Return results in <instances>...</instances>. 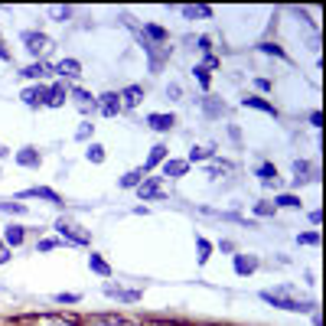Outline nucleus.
<instances>
[{
	"instance_id": "nucleus-1",
	"label": "nucleus",
	"mask_w": 326,
	"mask_h": 326,
	"mask_svg": "<svg viewBox=\"0 0 326 326\" xmlns=\"http://www.w3.org/2000/svg\"><path fill=\"white\" fill-rule=\"evenodd\" d=\"M261 300H264V303H271V307H280V310H294V313H310V310H313V300L294 297V287L261 290Z\"/></svg>"
},
{
	"instance_id": "nucleus-2",
	"label": "nucleus",
	"mask_w": 326,
	"mask_h": 326,
	"mask_svg": "<svg viewBox=\"0 0 326 326\" xmlns=\"http://www.w3.org/2000/svg\"><path fill=\"white\" fill-rule=\"evenodd\" d=\"M23 43H26V49H30L33 55H43V53H49V36L46 33H23Z\"/></svg>"
},
{
	"instance_id": "nucleus-3",
	"label": "nucleus",
	"mask_w": 326,
	"mask_h": 326,
	"mask_svg": "<svg viewBox=\"0 0 326 326\" xmlns=\"http://www.w3.org/2000/svg\"><path fill=\"white\" fill-rule=\"evenodd\" d=\"M46 95H49L46 85H30L20 98H23V105H30V108H43V105H46Z\"/></svg>"
},
{
	"instance_id": "nucleus-4",
	"label": "nucleus",
	"mask_w": 326,
	"mask_h": 326,
	"mask_svg": "<svg viewBox=\"0 0 326 326\" xmlns=\"http://www.w3.org/2000/svg\"><path fill=\"white\" fill-rule=\"evenodd\" d=\"M55 228H59V232H62V238H69L72 245H88V235L85 232H78V225H72V222H55Z\"/></svg>"
},
{
	"instance_id": "nucleus-5",
	"label": "nucleus",
	"mask_w": 326,
	"mask_h": 326,
	"mask_svg": "<svg viewBox=\"0 0 326 326\" xmlns=\"http://www.w3.org/2000/svg\"><path fill=\"white\" fill-rule=\"evenodd\" d=\"M55 75H62V78H78L82 75V62L78 59H62V62H55L53 65Z\"/></svg>"
},
{
	"instance_id": "nucleus-6",
	"label": "nucleus",
	"mask_w": 326,
	"mask_h": 326,
	"mask_svg": "<svg viewBox=\"0 0 326 326\" xmlns=\"http://www.w3.org/2000/svg\"><path fill=\"white\" fill-rule=\"evenodd\" d=\"M137 196L140 199H160V176H150V179H144V183H140L137 186Z\"/></svg>"
},
{
	"instance_id": "nucleus-7",
	"label": "nucleus",
	"mask_w": 326,
	"mask_h": 326,
	"mask_svg": "<svg viewBox=\"0 0 326 326\" xmlns=\"http://www.w3.org/2000/svg\"><path fill=\"white\" fill-rule=\"evenodd\" d=\"M117 98H124V101H121V108H137L140 101H144V88H140V85H127Z\"/></svg>"
},
{
	"instance_id": "nucleus-8",
	"label": "nucleus",
	"mask_w": 326,
	"mask_h": 326,
	"mask_svg": "<svg viewBox=\"0 0 326 326\" xmlns=\"http://www.w3.org/2000/svg\"><path fill=\"white\" fill-rule=\"evenodd\" d=\"M101 114L105 117H114V114H121V98H117L114 92H108V95H101Z\"/></svg>"
},
{
	"instance_id": "nucleus-9",
	"label": "nucleus",
	"mask_w": 326,
	"mask_h": 326,
	"mask_svg": "<svg viewBox=\"0 0 326 326\" xmlns=\"http://www.w3.org/2000/svg\"><path fill=\"white\" fill-rule=\"evenodd\" d=\"M65 98H69V88L59 82V85H53L49 88V95H46V108H62L65 105Z\"/></svg>"
},
{
	"instance_id": "nucleus-10",
	"label": "nucleus",
	"mask_w": 326,
	"mask_h": 326,
	"mask_svg": "<svg viewBox=\"0 0 326 326\" xmlns=\"http://www.w3.org/2000/svg\"><path fill=\"white\" fill-rule=\"evenodd\" d=\"M26 199V196H36V199H46V202H53V206H62V199H59V193L55 189H46V186H33V189H26V193H20Z\"/></svg>"
},
{
	"instance_id": "nucleus-11",
	"label": "nucleus",
	"mask_w": 326,
	"mask_h": 326,
	"mask_svg": "<svg viewBox=\"0 0 326 326\" xmlns=\"http://www.w3.org/2000/svg\"><path fill=\"white\" fill-rule=\"evenodd\" d=\"M13 160L20 163V166H39V163H43V157H39V150H36V147H23L20 154L13 157Z\"/></svg>"
},
{
	"instance_id": "nucleus-12",
	"label": "nucleus",
	"mask_w": 326,
	"mask_h": 326,
	"mask_svg": "<svg viewBox=\"0 0 326 326\" xmlns=\"http://www.w3.org/2000/svg\"><path fill=\"white\" fill-rule=\"evenodd\" d=\"M241 105H245V108H258V111H264V114H277V108H274L271 101L258 98V95H248V98H241Z\"/></svg>"
},
{
	"instance_id": "nucleus-13",
	"label": "nucleus",
	"mask_w": 326,
	"mask_h": 326,
	"mask_svg": "<svg viewBox=\"0 0 326 326\" xmlns=\"http://www.w3.org/2000/svg\"><path fill=\"white\" fill-rule=\"evenodd\" d=\"M147 124L154 127V131H170V127L176 124V117L173 114H147Z\"/></svg>"
},
{
	"instance_id": "nucleus-14",
	"label": "nucleus",
	"mask_w": 326,
	"mask_h": 326,
	"mask_svg": "<svg viewBox=\"0 0 326 326\" xmlns=\"http://www.w3.org/2000/svg\"><path fill=\"white\" fill-rule=\"evenodd\" d=\"M186 166H189L186 160H163V176L176 179V176H183V173H186Z\"/></svg>"
},
{
	"instance_id": "nucleus-15",
	"label": "nucleus",
	"mask_w": 326,
	"mask_h": 326,
	"mask_svg": "<svg viewBox=\"0 0 326 326\" xmlns=\"http://www.w3.org/2000/svg\"><path fill=\"white\" fill-rule=\"evenodd\" d=\"M105 294H108V297H117V300H124V303H137V300H140L137 290H121V287H114V284H108V287H105Z\"/></svg>"
},
{
	"instance_id": "nucleus-16",
	"label": "nucleus",
	"mask_w": 326,
	"mask_h": 326,
	"mask_svg": "<svg viewBox=\"0 0 326 326\" xmlns=\"http://www.w3.org/2000/svg\"><path fill=\"white\" fill-rule=\"evenodd\" d=\"M140 183H144V170H131V173H124V176L117 179V186H121V189H137Z\"/></svg>"
},
{
	"instance_id": "nucleus-17",
	"label": "nucleus",
	"mask_w": 326,
	"mask_h": 326,
	"mask_svg": "<svg viewBox=\"0 0 326 326\" xmlns=\"http://www.w3.org/2000/svg\"><path fill=\"white\" fill-rule=\"evenodd\" d=\"M258 268V258H251V255H235V271L238 274H251Z\"/></svg>"
},
{
	"instance_id": "nucleus-18",
	"label": "nucleus",
	"mask_w": 326,
	"mask_h": 326,
	"mask_svg": "<svg viewBox=\"0 0 326 326\" xmlns=\"http://www.w3.org/2000/svg\"><path fill=\"white\" fill-rule=\"evenodd\" d=\"M300 209V196H290V193H280V196H274V209Z\"/></svg>"
},
{
	"instance_id": "nucleus-19",
	"label": "nucleus",
	"mask_w": 326,
	"mask_h": 326,
	"mask_svg": "<svg viewBox=\"0 0 326 326\" xmlns=\"http://www.w3.org/2000/svg\"><path fill=\"white\" fill-rule=\"evenodd\" d=\"M3 238H7V245H23V238H26V232H23V225H7V232H3Z\"/></svg>"
},
{
	"instance_id": "nucleus-20",
	"label": "nucleus",
	"mask_w": 326,
	"mask_h": 326,
	"mask_svg": "<svg viewBox=\"0 0 326 326\" xmlns=\"http://www.w3.org/2000/svg\"><path fill=\"white\" fill-rule=\"evenodd\" d=\"M88 268H92L95 274H101V277H108V274H111L108 261H105V258H101V255H88Z\"/></svg>"
},
{
	"instance_id": "nucleus-21",
	"label": "nucleus",
	"mask_w": 326,
	"mask_h": 326,
	"mask_svg": "<svg viewBox=\"0 0 326 326\" xmlns=\"http://www.w3.org/2000/svg\"><path fill=\"white\" fill-rule=\"evenodd\" d=\"M166 160V147H163V144H157L154 150H150V157H147V163H144V173L150 170V166H157V163H163Z\"/></svg>"
},
{
	"instance_id": "nucleus-22",
	"label": "nucleus",
	"mask_w": 326,
	"mask_h": 326,
	"mask_svg": "<svg viewBox=\"0 0 326 326\" xmlns=\"http://www.w3.org/2000/svg\"><path fill=\"white\" fill-rule=\"evenodd\" d=\"M183 16H186V20H196V16H202V20H209L212 16V7H183Z\"/></svg>"
},
{
	"instance_id": "nucleus-23",
	"label": "nucleus",
	"mask_w": 326,
	"mask_h": 326,
	"mask_svg": "<svg viewBox=\"0 0 326 326\" xmlns=\"http://www.w3.org/2000/svg\"><path fill=\"white\" fill-rule=\"evenodd\" d=\"M294 173H297V176H294L297 186H300V183H307V179H310V176H307V173H310V163H307V160H297V163H294Z\"/></svg>"
},
{
	"instance_id": "nucleus-24",
	"label": "nucleus",
	"mask_w": 326,
	"mask_h": 326,
	"mask_svg": "<svg viewBox=\"0 0 326 326\" xmlns=\"http://www.w3.org/2000/svg\"><path fill=\"white\" fill-rule=\"evenodd\" d=\"M140 36H150V39H157V43H163L166 39V30L163 26H154V23H144V33Z\"/></svg>"
},
{
	"instance_id": "nucleus-25",
	"label": "nucleus",
	"mask_w": 326,
	"mask_h": 326,
	"mask_svg": "<svg viewBox=\"0 0 326 326\" xmlns=\"http://www.w3.org/2000/svg\"><path fill=\"white\" fill-rule=\"evenodd\" d=\"M258 176H261V183L268 186V183H274V179H277V170H274L271 163H261V166H258Z\"/></svg>"
},
{
	"instance_id": "nucleus-26",
	"label": "nucleus",
	"mask_w": 326,
	"mask_h": 326,
	"mask_svg": "<svg viewBox=\"0 0 326 326\" xmlns=\"http://www.w3.org/2000/svg\"><path fill=\"white\" fill-rule=\"evenodd\" d=\"M85 157H88L92 163H105V147H101V144H88Z\"/></svg>"
},
{
	"instance_id": "nucleus-27",
	"label": "nucleus",
	"mask_w": 326,
	"mask_h": 326,
	"mask_svg": "<svg viewBox=\"0 0 326 326\" xmlns=\"http://www.w3.org/2000/svg\"><path fill=\"white\" fill-rule=\"evenodd\" d=\"M212 150H216V147H193V150H189V160H186V163H196V160H209V157H212Z\"/></svg>"
},
{
	"instance_id": "nucleus-28",
	"label": "nucleus",
	"mask_w": 326,
	"mask_h": 326,
	"mask_svg": "<svg viewBox=\"0 0 326 326\" xmlns=\"http://www.w3.org/2000/svg\"><path fill=\"white\" fill-rule=\"evenodd\" d=\"M46 72H49V65H46V62H33L30 69H23V75H26V78H43Z\"/></svg>"
},
{
	"instance_id": "nucleus-29",
	"label": "nucleus",
	"mask_w": 326,
	"mask_h": 326,
	"mask_svg": "<svg viewBox=\"0 0 326 326\" xmlns=\"http://www.w3.org/2000/svg\"><path fill=\"white\" fill-rule=\"evenodd\" d=\"M202 108H206V114L209 117H222V105H218V101H212V98H202Z\"/></svg>"
},
{
	"instance_id": "nucleus-30",
	"label": "nucleus",
	"mask_w": 326,
	"mask_h": 326,
	"mask_svg": "<svg viewBox=\"0 0 326 326\" xmlns=\"http://www.w3.org/2000/svg\"><path fill=\"white\" fill-rule=\"evenodd\" d=\"M196 248H199V264H206V261H209V255H212V245L199 235V238H196Z\"/></svg>"
},
{
	"instance_id": "nucleus-31",
	"label": "nucleus",
	"mask_w": 326,
	"mask_h": 326,
	"mask_svg": "<svg viewBox=\"0 0 326 326\" xmlns=\"http://www.w3.org/2000/svg\"><path fill=\"white\" fill-rule=\"evenodd\" d=\"M0 212H13V216H23L26 206H23V202H0Z\"/></svg>"
},
{
	"instance_id": "nucleus-32",
	"label": "nucleus",
	"mask_w": 326,
	"mask_h": 326,
	"mask_svg": "<svg viewBox=\"0 0 326 326\" xmlns=\"http://www.w3.org/2000/svg\"><path fill=\"white\" fill-rule=\"evenodd\" d=\"M193 75H196V82H199L202 88H209V69H202V65H196V69H193Z\"/></svg>"
},
{
	"instance_id": "nucleus-33",
	"label": "nucleus",
	"mask_w": 326,
	"mask_h": 326,
	"mask_svg": "<svg viewBox=\"0 0 326 326\" xmlns=\"http://www.w3.org/2000/svg\"><path fill=\"white\" fill-rule=\"evenodd\" d=\"M297 241L300 245H320V232H303V235H297Z\"/></svg>"
},
{
	"instance_id": "nucleus-34",
	"label": "nucleus",
	"mask_w": 326,
	"mask_h": 326,
	"mask_svg": "<svg viewBox=\"0 0 326 326\" xmlns=\"http://www.w3.org/2000/svg\"><path fill=\"white\" fill-rule=\"evenodd\" d=\"M255 212L258 216H274L277 209H274V202H255Z\"/></svg>"
},
{
	"instance_id": "nucleus-35",
	"label": "nucleus",
	"mask_w": 326,
	"mask_h": 326,
	"mask_svg": "<svg viewBox=\"0 0 326 326\" xmlns=\"http://www.w3.org/2000/svg\"><path fill=\"white\" fill-rule=\"evenodd\" d=\"M92 131H95V124H88V121H85V124L75 131V140H88V137H92Z\"/></svg>"
},
{
	"instance_id": "nucleus-36",
	"label": "nucleus",
	"mask_w": 326,
	"mask_h": 326,
	"mask_svg": "<svg viewBox=\"0 0 326 326\" xmlns=\"http://www.w3.org/2000/svg\"><path fill=\"white\" fill-rule=\"evenodd\" d=\"M53 16L59 20V23H65V20L72 16V7H55V10H53Z\"/></svg>"
},
{
	"instance_id": "nucleus-37",
	"label": "nucleus",
	"mask_w": 326,
	"mask_h": 326,
	"mask_svg": "<svg viewBox=\"0 0 326 326\" xmlns=\"http://www.w3.org/2000/svg\"><path fill=\"white\" fill-rule=\"evenodd\" d=\"M261 53H271V55H280V59H284V49H280V46H274V43H264V46H261Z\"/></svg>"
},
{
	"instance_id": "nucleus-38",
	"label": "nucleus",
	"mask_w": 326,
	"mask_h": 326,
	"mask_svg": "<svg viewBox=\"0 0 326 326\" xmlns=\"http://www.w3.org/2000/svg\"><path fill=\"white\" fill-rule=\"evenodd\" d=\"M55 300H59V303H78L82 297H78V294H55Z\"/></svg>"
},
{
	"instance_id": "nucleus-39",
	"label": "nucleus",
	"mask_w": 326,
	"mask_h": 326,
	"mask_svg": "<svg viewBox=\"0 0 326 326\" xmlns=\"http://www.w3.org/2000/svg\"><path fill=\"white\" fill-rule=\"evenodd\" d=\"M196 49H202V53H209V49H212V39H209V36H199V39H196Z\"/></svg>"
},
{
	"instance_id": "nucleus-40",
	"label": "nucleus",
	"mask_w": 326,
	"mask_h": 326,
	"mask_svg": "<svg viewBox=\"0 0 326 326\" xmlns=\"http://www.w3.org/2000/svg\"><path fill=\"white\" fill-rule=\"evenodd\" d=\"M55 245H59V241H55V238H43V241H39V251H53Z\"/></svg>"
},
{
	"instance_id": "nucleus-41",
	"label": "nucleus",
	"mask_w": 326,
	"mask_h": 326,
	"mask_svg": "<svg viewBox=\"0 0 326 326\" xmlns=\"http://www.w3.org/2000/svg\"><path fill=\"white\" fill-rule=\"evenodd\" d=\"M166 95H170V98H179V95H183V88H179L176 82H170V88H166Z\"/></svg>"
},
{
	"instance_id": "nucleus-42",
	"label": "nucleus",
	"mask_w": 326,
	"mask_h": 326,
	"mask_svg": "<svg viewBox=\"0 0 326 326\" xmlns=\"http://www.w3.org/2000/svg\"><path fill=\"white\" fill-rule=\"evenodd\" d=\"M310 124L313 127H323V114H320V111H313V114H310Z\"/></svg>"
},
{
	"instance_id": "nucleus-43",
	"label": "nucleus",
	"mask_w": 326,
	"mask_h": 326,
	"mask_svg": "<svg viewBox=\"0 0 326 326\" xmlns=\"http://www.w3.org/2000/svg\"><path fill=\"white\" fill-rule=\"evenodd\" d=\"M216 65H218L216 55H206V65H202V69H216Z\"/></svg>"
},
{
	"instance_id": "nucleus-44",
	"label": "nucleus",
	"mask_w": 326,
	"mask_h": 326,
	"mask_svg": "<svg viewBox=\"0 0 326 326\" xmlns=\"http://www.w3.org/2000/svg\"><path fill=\"white\" fill-rule=\"evenodd\" d=\"M0 59H10V49L3 46V39H0Z\"/></svg>"
},
{
	"instance_id": "nucleus-45",
	"label": "nucleus",
	"mask_w": 326,
	"mask_h": 326,
	"mask_svg": "<svg viewBox=\"0 0 326 326\" xmlns=\"http://www.w3.org/2000/svg\"><path fill=\"white\" fill-rule=\"evenodd\" d=\"M3 261H10V255H7L3 248H0V264H3Z\"/></svg>"
},
{
	"instance_id": "nucleus-46",
	"label": "nucleus",
	"mask_w": 326,
	"mask_h": 326,
	"mask_svg": "<svg viewBox=\"0 0 326 326\" xmlns=\"http://www.w3.org/2000/svg\"><path fill=\"white\" fill-rule=\"evenodd\" d=\"M0 157H7V147H3V144H0Z\"/></svg>"
}]
</instances>
